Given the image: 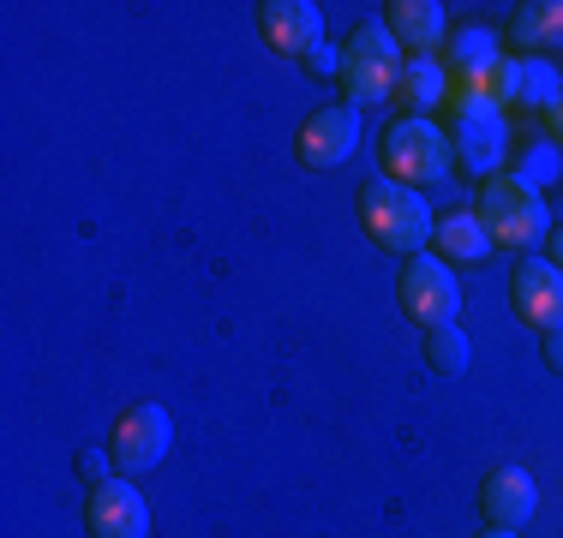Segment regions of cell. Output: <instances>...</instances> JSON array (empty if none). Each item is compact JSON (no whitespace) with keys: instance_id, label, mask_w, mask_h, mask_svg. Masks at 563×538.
Returning a JSON list of instances; mask_svg holds the SVG:
<instances>
[{"instance_id":"1","label":"cell","mask_w":563,"mask_h":538,"mask_svg":"<svg viewBox=\"0 0 563 538\" xmlns=\"http://www.w3.org/2000/svg\"><path fill=\"white\" fill-rule=\"evenodd\" d=\"M354 215H360V227H366V239L378 251H396L401 264L408 258H420V251H432V227H438V215L432 204H426L413 186H396V180H366L354 192Z\"/></svg>"},{"instance_id":"2","label":"cell","mask_w":563,"mask_h":538,"mask_svg":"<svg viewBox=\"0 0 563 538\" xmlns=\"http://www.w3.org/2000/svg\"><path fill=\"white\" fill-rule=\"evenodd\" d=\"M474 215L486 222L492 246L498 251H545V239H552V210H545V192L540 186H528L521 173H492L486 186H479V204Z\"/></svg>"},{"instance_id":"3","label":"cell","mask_w":563,"mask_h":538,"mask_svg":"<svg viewBox=\"0 0 563 538\" xmlns=\"http://www.w3.org/2000/svg\"><path fill=\"white\" fill-rule=\"evenodd\" d=\"M444 132H450L455 168H462L467 180L486 186L492 173H504V156H509V120H504V108H498V102H486L479 90L455 85V90H450V120H444Z\"/></svg>"},{"instance_id":"4","label":"cell","mask_w":563,"mask_h":538,"mask_svg":"<svg viewBox=\"0 0 563 538\" xmlns=\"http://www.w3.org/2000/svg\"><path fill=\"white\" fill-rule=\"evenodd\" d=\"M378 161H384V180L413 186V192L450 180V173H455V150H450L444 120L396 114L390 126H384V138H378Z\"/></svg>"},{"instance_id":"5","label":"cell","mask_w":563,"mask_h":538,"mask_svg":"<svg viewBox=\"0 0 563 538\" xmlns=\"http://www.w3.org/2000/svg\"><path fill=\"white\" fill-rule=\"evenodd\" d=\"M401 66H408V54H401V43H396L390 31H384V19L354 24V31H347V43H342V72H336L342 102L347 108L390 102L396 85H401Z\"/></svg>"},{"instance_id":"6","label":"cell","mask_w":563,"mask_h":538,"mask_svg":"<svg viewBox=\"0 0 563 538\" xmlns=\"http://www.w3.org/2000/svg\"><path fill=\"white\" fill-rule=\"evenodd\" d=\"M396 300H401V317L420 323V335H426V329L455 323V312H462V281H455V269L438 251H420V258L401 264Z\"/></svg>"},{"instance_id":"7","label":"cell","mask_w":563,"mask_h":538,"mask_svg":"<svg viewBox=\"0 0 563 538\" xmlns=\"http://www.w3.org/2000/svg\"><path fill=\"white\" fill-rule=\"evenodd\" d=\"M168 442H174V425H168V407L156 401H139L114 419V437H109V455H114V473L120 479H144L168 461Z\"/></svg>"},{"instance_id":"8","label":"cell","mask_w":563,"mask_h":538,"mask_svg":"<svg viewBox=\"0 0 563 538\" xmlns=\"http://www.w3.org/2000/svg\"><path fill=\"white\" fill-rule=\"evenodd\" d=\"M509 312H516V323H528L533 335H558L563 329V269L552 258H521L509 269Z\"/></svg>"},{"instance_id":"9","label":"cell","mask_w":563,"mask_h":538,"mask_svg":"<svg viewBox=\"0 0 563 538\" xmlns=\"http://www.w3.org/2000/svg\"><path fill=\"white\" fill-rule=\"evenodd\" d=\"M354 150H360V108H347V102L312 108L306 126H300V138H294V156H300V168H312V173L342 168Z\"/></svg>"},{"instance_id":"10","label":"cell","mask_w":563,"mask_h":538,"mask_svg":"<svg viewBox=\"0 0 563 538\" xmlns=\"http://www.w3.org/2000/svg\"><path fill=\"white\" fill-rule=\"evenodd\" d=\"M85 533L90 538H151V503H144L139 479H109L85 491Z\"/></svg>"},{"instance_id":"11","label":"cell","mask_w":563,"mask_h":538,"mask_svg":"<svg viewBox=\"0 0 563 538\" xmlns=\"http://www.w3.org/2000/svg\"><path fill=\"white\" fill-rule=\"evenodd\" d=\"M258 36L271 43L276 54H288V60H312L318 48L330 43L324 36V12L312 7V0H258Z\"/></svg>"},{"instance_id":"12","label":"cell","mask_w":563,"mask_h":538,"mask_svg":"<svg viewBox=\"0 0 563 538\" xmlns=\"http://www.w3.org/2000/svg\"><path fill=\"white\" fill-rule=\"evenodd\" d=\"M533 515H540V484H533L528 467L504 461V467H492V473L479 479V520H486V527L521 533Z\"/></svg>"},{"instance_id":"13","label":"cell","mask_w":563,"mask_h":538,"mask_svg":"<svg viewBox=\"0 0 563 538\" xmlns=\"http://www.w3.org/2000/svg\"><path fill=\"white\" fill-rule=\"evenodd\" d=\"M384 31L401 43V54H432L438 43H450V19L438 0H390L384 7Z\"/></svg>"},{"instance_id":"14","label":"cell","mask_w":563,"mask_h":538,"mask_svg":"<svg viewBox=\"0 0 563 538\" xmlns=\"http://www.w3.org/2000/svg\"><path fill=\"white\" fill-rule=\"evenodd\" d=\"M450 66L438 60V54H408V66H401V85H396V102L408 108V114L432 120V108H450Z\"/></svg>"},{"instance_id":"15","label":"cell","mask_w":563,"mask_h":538,"mask_svg":"<svg viewBox=\"0 0 563 538\" xmlns=\"http://www.w3.org/2000/svg\"><path fill=\"white\" fill-rule=\"evenodd\" d=\"M432 251L455 269V264H486L498 246H492L486 222H479L474 210H455V215H438V227H432Z\"/></svg>"},{"instance_id":"16","label":"cell","mask_w":563,"mask_h":538,"mask_svg":"<svg viewBox=\"0 0 563 538\" xmlns=\"http://www.w3.org/2000/svg\"><path fill=\"white\" fill-rule=\"evenodd\" d=\"M509 48L516 54H552L563 48V0H528L509 19Z\"/></svg>"},{"instance_id":"17","label":"cell","mask_w":563,"mask_h":538,"mask_svg":"<svg viewBox=\"0 0 563 538\" xmlns=\"http://www.w3.org/2000/svg\"><path fill=\"white\" fill-rule=\"evenodd\" d=\"M492 60H498V36H492L486 24H467V31H450V43H444V66H450V78H455V85H462V78H479Z\"/></svg>"},{"instance_id":"18","label":"cell","mask_w":563,"mask_h":538,"mask_svg":"<svg viewBox=\"0 0 563 538\" xmlns=\"http://www.w3.org/2000/svg\"><path fill=\"white\" fill-rule=\"evenodd\" d=\"M563 97V72L545 54H516V108H552Z\"/></svg>"},{"instance_id":"19","label":"cell","mask_w":563,"mask_h":538,"mask_svg":"<svg viewBox=\"0 0 563 538\" xmlns=\"http://www.w3.org/2000/svg\"><path fill=\"white\" fill-rule=\"evenodd\" d=\"M426 366H432L438 377H467V366H474V341H467L462 323L426 329Z\"/></svg>"},{"instance_id":"20","label":"cell","mask_w":563,"mask_h":538,"mask_svg":"<svg viewBox=\"0 0 563 538\" xmlns=\"http://www.w3.org/2000/svg\"><path fill=\"white\" fill-rule=\"evenodd\" d=\"M509 173H521L528 186H545V180L558 173V144H552V138H528V144H521V156H516V168H509Z\"/></svg>"},{"instance_id":"21","label":"cell","mask_w":563,"mask_h":538,"mask_svg":"<svg viewBox=\"0 0 563 538\" xmlns=\"http://www.w3.org/2000/svg\"><path fill=\"white\" fill-rule=\"evenodd\" d=\"M73 473H78V484H85V491H97V484L114 479V455H109V449H78V455H73Z\"/></svg>"},{"instance_id":"22","label":"cell","mask_w":563,"mask_h":538,"mask_svg":"<svg viewBox=\"0 0 563 538\" xmlns=\"http://www.w3.org/2000/svg\"><path fill=\"white\" fill-rule=\"evenodd\" d=\"M306 72H312V78H336V72H342V48L324 43V48L312 54V60H306Z\"/></svg>"},{"instance_id":"23","label":"cell","mask_w":563,"mask_h":538,"mask_svg":"<svg viewBox=\"0 0 563 538\" xmlns=\"http://www.w3.org/2000/svg\"><path fill=\"white\" fill-rule=\"evenodd\" d=\"M540 126H545V138H552L558 150H563V97H558V102H552V108H545V114H540Z\"/></svg>"},{"instance_id":"24","label":"cell","mask_w":563,"mask_h":538,"mask_svg":"<svg viewBox=\"0 0 563 538\" xmlns=\"http://www.w3.org/2000/svg\"><path fill=\"white\" fill-rule=\"evenodd\" d=\"M540 354H545V366L563 377V329H558V335H540Z\"/></svg>"},{"instance_id":"25","label":"cell","mask_w":563,"mask_h":538,"mask_svg":"<svg viewBox=\"0 0 563 538\" xmlns=\"http://www.w3.org/2000/svg\"><path fill=\"white\" fill-rule=\"evenodd\" d=\"M545 258L563 269V227H552V239H545Z\"/></svg>"},{"instance_id":"26","label":"cell","mask_w":563,"mask_h":538,"mask_svg":"<svg viewBox=\"0 0 563 538\" xmlns=\"http://www.w3.org/2000/svg\"><path fill=\"white\" fill-rule=\"evenodd\" d=\"M479 538H521V533H498V527H486V533H479Z\"/></svg>"}]
</instances>
